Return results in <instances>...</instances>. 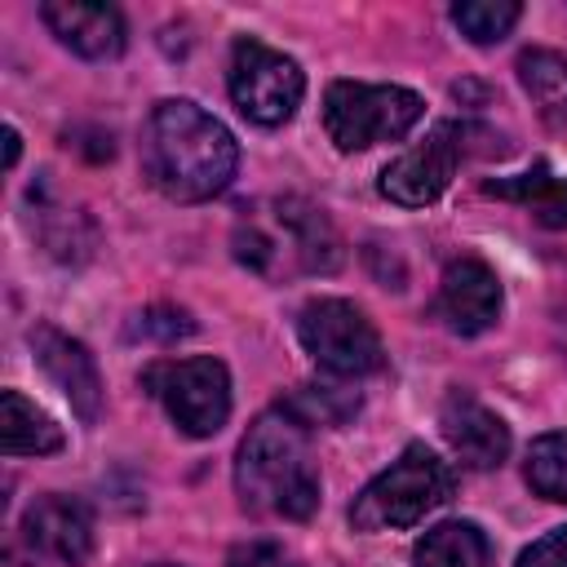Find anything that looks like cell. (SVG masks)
<instances>
[{
	"label": "cell",
	"mask_w": 567,
	"mask_h": 567,
	"mask_svg": "<svg viewBox=\"0 0 567 567\" xmlns=\"http://www.w3.org/2000/svg\"><path fill=\"white\" fill-rule=\"evenodd\" d=\"M142 164L155 190L177 204H199L230 186L239 168V142L217 115H208L190 97H164L146 120Z\"/></svg>",
	"instance_id": "cell-1"
},
{
	"label": "cell",
	"mask_w": 567,
	"mask_h": 567,
	"mask_svg": "<svg viewBox=\"0 0 567 567\" xmlns=\"http://www.w3.org/2000/svg\"><path fill=\"white\" fill-rule=\"evenodd\" d=\"M142 385L190 439H213L230 416V372L213 354L155 359L142 368Z\"/></svg>",
	"instance_id": "cell-6"
},
{
	"label": "cell",
	"mask_w": 567,
	"mask_h": 567,
	"mask_svg": "<svg viewBox=\"0 0 567 567\" xmlns=\"http://www.w3.org/2000/svg\"><path fill=\"white\" fill-rule=\"evenodd\" d=\"M297 341L332 377H368L385 363L372 319L354 301H341V297L306 301L297 315Z\"/></svg>",
	"instance_id": "cell-8"
},
{
	"label": "cell",
	"mask_w": 567,
	"mask_h": 567,
	"mask_svg": "<svg viewBox=\"0 0 567 567\" xmlns=\"http://www.w3.org/2000/svg\"><path fill=\"white\" fill-rule=\"evenodd\" d=\"M518 4L514 0H461L452 4V22L461 27V35H470L474 44H496L514 31L518 22Z\"/></svg>",
	"instance_id": "cell-21"
},
{
	"label": "cell",
	"mask_w": 567,
	"mask_h": 567,
	"mask_svg": "<svg viewBox=\"0 0 567 567\" xmlns=\"http://www.w3.org/2000/svg\"><path fill=\"white\" fill-rule=\"evenodd\" d=\"M146 567H177V563H146Z\"/></svg>",
	"instance_id": "cell-26"
},
{
	"label": "cell",
	"mask_w": 567,
	"mask_h": 567,
	"mask_svg": "<svg viewBox=\"0 0 567 567\" xmlns=\"http://www.w3.org/2000/svg\"><path fill=\"white\" fill-rule=\"evenodd\" d=\"M18 151H22L18 128H4V168H13V164H18Z\"/></svg>",
	"instance_id": "cell-25"
},
{
	"label": "cell",
	"mask_w": 567,
	"mask_h": 567,
	"mask_svg": "<svg viewBox=\"0 0 567 567\" xmlns=\"http://www.w3.org/2000/svg\"><path fill=\"white\" fill-rule=\"evenodd\" d=\"M22 536H27L31 549H40V554H49L58 563L80 567L93 554V514H89L84 501L62 496V492H49V496H40V501L27 505Z\"/></svg>",
	"instance_id": "cell-12"
},
{
	"label": "cell",
	"mask_w": 567,
	"mask_h": 567,
	"mask_svg": "<svg viewBox=\"0 0 567 567\" xmlns=\"http://www.w3.org/2000/svg\"><path fill=\"white\" fill-rule=\"evenodd\" d=\"M434 315L461 332V337H478L501 319V279L487 261L478 257H456L447 261L443 279H439V301Z\"/></svg>",
	"instance_id": "cell-11"
},
{
	"label": "cell",
	"mask_w": 567,
	"mask_h": 567,
	"mask_svg": "<svg viewBox=\"0 0 567 567\" xmlns=\"http://www.w3.org/2000/svg\"><path fill=\"white\" fill-rule=\"evenodd\" d=\"M62 447V430L44 408H35L22 390L0 394V452L4 456H44Z\"/></svg>",
	"instance_id": "cell-15"
},
{
	"label": "cell",
	"mask_w": 567,
	"mask_h": 567,
	"mask_svg": "<svg viewBox=\"0 0 567 567\" xmlns=\"http://www.w3.org/2000/svg\"><path fill=\"white\" fill-rule=\"evenodd\" d=\"M514 567H567V527H554L549 536L532 540Z\"/></svg>",
	"instance_id": "cell-23"
},
{
	"label": "cell",
	"mask_w": 567,
	"mask_h": 567,
	"mask_svg": "<svg viewBox=\"0 0 567 567\" xmlns=\"http://www.w3.org/2000/svg\"><path fill=\"white\" fill-rule=\"evenodd\" d=\"M44 27L80 58H120L124 53V13L115 4H97V0H44L40 4Z\"/></svg>",
	"instance_id": "cell-14"
},
{
	"label": "cell",
	"mask_w": 567,
	"mask_h": 567,
	"mask_svg": "<svg viewBox=\"0 0 567 567\" xmlns=\"http://www.w3.org/2000/svg\"><path fill=\"white\" fill-rule=\"evenodd\" d=\"M230 567H279V549L270 545H248L230 554Z\"/></svg>",
	"instance_id": "cell-24"
},
{
	"label": "cell",
	"mask_w": 567,
	"mask_h": 567,
	"mask_svg": "<svg viewBox=\"0 0 567 567\" xmlns=\"http://www.w3.org/2000/svg\"><path fill=\"white\" fill-rule=\"evenodd\" d=\"M523 474H527V487L536 496L567 505V430H554V434L532 439Z\"/></svg>",
	"instance_id": "cell-19"
},
{
	"label": "cell",
	"mask_w": 567,
	"mask_h": 567,
	"mask_svg": "<svg viewBox=\"0 0 567 567\" xmlns=\"http://www.w3.org/2000/svg\"><path fill=\"white\" fill-rule=\"evenodd\" d=\"M412 563L416 567H492V545L474 523L452 518V523L430 527L416 540Z\"/></svg>",
	"instance_id": "cell-18"
},
{
	"label": "cell",
	"mask_w": 567,
	"mask_h": 567,
	"mask_svg": "<svg viewBox=\"0 0 567 567\" xmlns=\"http://www.w3.org/2000/svg\"><path fill=\"white\" fill-rule=\"evenodd\" d=\"M483 195H496V199H514L523 208H532V217L540 226H567V177H558L554 168L536 164L527 173H514V177H496V182H483Z\"/></svg>",
	"instance_id": "cell-16"
},
{
	"label": "cell",
	"mask_w": 567,
	"mask_h": 567,
	"mask_svg": "<svg viewBox=\"0 0 567 567\" xmlns=\"http://www.w3.org/2000/svg\"><path fill=\"white\" fill-rule=\"evenodd\" d=\"M279 408H288L301 425H346L359 412V394L346 390V385L310 381V385H297V394L288 403H279Z\"/></svg>",
	"instance_id": "cell-20"
},
{
	"label": "cell",
	"mask_w": 567,
	"mask_h": 567,
	"mask_svg": "<svg viewBox=\"0 0 567 567\" xmlns=\"http://www.w3.org/2000/svg\"><path fill=\"white\" fill-rule=\"evenodd\" d=\"M235 492L248 514L310 518L319 509V470L310 461L306 425L288 408L261 412L235 452Z\"/></svg>",
	"instance_id": "cell-2"
},
{
	"label": "cell",
	"mask_w": 567,
	"mask_h": 567,
	"mask_svg": "<svg viewBox=\"0 0 567 567\" xmlns=\"http://www.w3.org/2000/svg\"><path fill=\"white\" fill-rule=\"evenodd\" d=\"M226 89H230V102L239 106L244 120H252L261 128H275V124H288L292 111L301 106L306 75H301V66L288 53L244 35L230 49Z\"/></svg>",
	"instance_id": "cell-7"
},
{
	"label": "cell",
	"mask_w": 567,
	"mask_h": 567,
	"mask_svg": "<svg viewBox=\"0 0 567 567\" xmlns=\"http://www.w3.org/2000/svg\"><path fill=\"white\" fill-rule=\"evenodd\" d=\"M452 496V470L425 443H408L350 505L354 532H394L434 514Z\"/></svg>",
	"instance_id": "cell-4"
},
{
	"label": "cell",
	"mask_w": 567,
	"mask_h": 567,
	"mask_svg": "<svg viewBox=\"0 0 567 567\" xmlns=\"http://www.w3.org/2000/svg\"><path fill=\"white\" fill-rule=\"evenodd\" d=\"M518 84L527 89L532 106L545 124L567 128V58L554 49H523L518 53Z\"/></svg>",
	"instance_id": "cell-17"
},
{
	"label": "cell",
	"mask_w": 567,
	"mask_h": 567,
	"mask_svg": "<svg viewBox=\"0 0 567 567\" xmlns=\"http://www.w3.org/2000/svg\"><path fill=\"white\" fill-rule=\"evenodd\" d=\"M235 257L266 275V279H284V275H328L341 266V235L328 221L323 208L284 195V199H266L252 213L239 217L235 226Z\"/></svg>",
	"instance_id": "cell-3"
},
{
	"label": "cell",
	"mask_w": 567,
	"mask_h": 567,
	"mask_svg": "<svg viewBox=\"0 0 567 567\" xmlns=\"http://www.w3.org/2000/svg\"><path fill=\"white\" fill-rule=\"evenodd\" d=\"M186 332H195V319L177 306H146L128 323V337H142V341H177Z\"/></svg>",
	"instance_id": "cell-22"
},
{
	"label": "cell",
	"mask_w": 567,
	"mask_h": 567,
	"mask_svg": "<svg viewBox=\"0 0 567 567\" xmlns=\"http://www.w3.org/2000/svg\"><path fill=\"white\" fill-rule=\"evenodd\" d=\"M474 137H487V133L474 128V124H456V120L430 128L425 142H416L412 151H403L394 164L381 168V182H377L381 195H385L390 204H403V208H425V204H434V199L447 190V182L456 177V168H461L474 151H483V146H474Z\"/></svg>",
	"instance_id": "cell-9"
},
{
	"label": "cell",
	"mask_w": 567,
	"mask_h": 567,
	"mask_svg": "<svg viewBox=\"0 0 567 567\" xmlns=\"http://www.w3.org/2000/svg\"><path fill=\"white\" fill-rule=\"evenodd\" d=\"M421 115H425L421 93L403 84L332 80L323 93V128L337 142V151H368L377 142H394Z\"/></svg>",
	"instance_id": "cell-5"
},
{
	"label": "cell",
	"mask_w": 567,
	"mask_h": 567,
	"mask_svg": "<svg viewBox=\"0 0 567 567\" xmlns=\"http://www.w3.org/2000/svg\"><path fill=\"white\" fill-rule=\"evenodd\" d=\"M27 341H31L35 363L44 368V377H49V381L62 390V399L71 403V412H75L84 425H93L97 412H102V377H97L93 354H89L75 337L58 332L53 323H35V328L27 332Z\"/></svg>",
	"instance_id": "cell-10"
},
{
	"label": "cell",
	"mask_w": 567,
	"mask_h": 567,
	"mask_svg": "<svg viewBox=\"0 0 567 567\" xmlns=\"http://www.w3.org/2000/svg\"><path fill=\"white\" fill-rule=\"evenodd\" d=\"M439 430L447 439V447L456 452L461 465L470 470H496L509 456V425L483 408L478 399H470L465 390L447 394L439 408Z\"/></svg>",
	"instance_id": "cell-13"
}]
</instances>
